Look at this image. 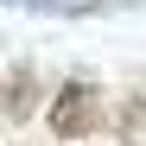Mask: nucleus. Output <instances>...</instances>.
Returning <instances> with one entry per match:
<instances>
[{
    "label": "nucleus",
    "mask_w": 146,
    "mask_h": 146,
    "mask_svg": "<svg viewBox=\"0 0 146 146\" xmlns=\"http://www.w3.org/2000/svg\"><path fill=\"white\" fill-rule=\"evenodd\" d=\"M89 127H95V89H89V83H64L57 102H51V133L76 140V133H89Z\"/></svg>",
    "instance_id": "obj_1"
},
{
    "label": "nucleus",
    "mask_w": 146,
    "mask_h": 146,
    "mask_svg": "<svg viewBox=\"0 0 146 146\" xmlns=\"http://www.w3.org/2000/svg\"><path fill=\"white\" fill-rule=\"evenodd\" d=\"M7 114L13 121L32 114V64H13V76H7Z\"/></svg>",
    "instance_id": "obj_2"
},
{
    "label": "nucleus",
    "mask_w": 146,
    "mask_h": 146,
    "mask_svg": "<svg viewBox=\"0 0 146 146\" xmlns=\"http://www.w3.org/2000/svg\"><path fill=\"white\" fill-rule=\"evenodd\" d=\"M140 127H146V102H140V95H133V102L121 108V133H140Z\"/></svg>",
    "instance_id": "obj_3"
}]
</instances>
